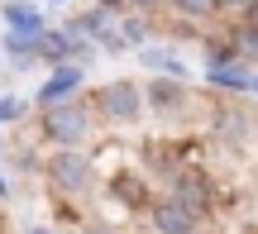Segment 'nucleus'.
<instances>
[{"mask_svg":"<svg viewBox=\"0 0 258 234\" xmlns=\"http://www.w3.org/2000/svg\"><path fill=\"white\" fill-rule=\"evenodd\" d=\"M91 134H96V115H91V105L77 101V96H67V101H57V105L43 110V139L53 143V148H82Z\"/></svg>","mask_w":258,"mask_h":234,"instance_id":"1","label":"nucleus"},{"mask_svg":"<svg viewBox=\"0 0 258 234\" xmlns=\"http://www.w3.org/2000/svg\"><path fill=\"white\" fill-rule=\"evenodd\" d=\"M5 53H10V62H15V67L38 62V53H43V34L29 38V34H10V29H5Z\"/></svg>","mask_w":258,"mask_h":234,"instance_id":"9","label":"nucleus"},{"mask_svg":"<svg viewBox=\"0 0 258 234\" xmlns=\"http://www.w3.org/2000/svg\"><path fill=\"white\" fill-rule=\"evenodd\" d=\"M239 15H244V24H253V29H258V0H249V5H244Z\"/></svg>","mask_w":258,"mask_h":234,"instance_id":"17","label":"nucleus"},{"mask_svg":"<svg viewBox=\"0 0 258 234\" xmlns=\"http://www.w3.org/2000/svg\"><path fill=\"white\" fill-rule=\"evenodd\" d=\"M249 0H220V10H244Z\"/></svg>","mask_w":258,"mask_h":234,"instance_id":"20","label":"nucleus"},{"mask_svg":"<svg viewBox=\"0 0 258 234\" xmlns=\"http://www.w3.org/2000/svg\"><path fill=\"white\" fill-rule=\"evenodd\" d=\"M172 196L182 201V206H191L196 215H206V210H211V182H206V172L182 168V172L172 177Z\"/></svg>","mask_w":258,"mask_h":234,"instance_id":"7","label":"nucleus"},{"mask_svg":"<svg viewBox=\"0 0 258 234\" xmlns=\"http://www.w3.org/2000/svg\"><path fill=\"white\" fill-rule=\"evenodd\" d=\"M139 62L158 67V72H163V76H182V82H186V67L177 62L172 53H163V48H139Z\"/></svg>","mask_w":258,"mask_h":234,"instance_id":"11","label":"nucleus"},{"mask_svg":"<svg viewBox=\"0 0 258 234\" xmlns=\"http://www.w3.org/2000/svg\"><path fill=\"white\" fill-rule=\"evenodd\" d=\"M148 215H153V229L158 234H196V225H201V215H196L191 206H182L172 191H167L163 201H153Z\"/></svg>","mask_w":258,"mask_h":234,"instance_id":"4","label":"nucleus"},{"mask_svg":"<svg viewBox=\"0 0 258 234\" xmlns=\"http://www.w3.org/2000/svg\"><path fill=\"white\" fill-rule=\"evenodd\" d=\"M249 91H258V76H253V86H249Z\"/></svg>","mask_w":258,"mask_h":234,"instance_id":"22","label":"nucleus"},{"mask_svg":"<svg viewBox=\"0 0 258 234\" xmlns=\"http://www.w3.org/2000/svg\"><path fill=\"white\" fill-rule=\"evenodd\" d=\"M29 234H53V229H43V225H34V229H29Z\"/></svg>","mask_w":258,"mask_h":234,"instance_id":"21","label":"nucleus"},{"mask_svg":"<svg viewBox=\"0 0 258 234\" xmlns=\"http://www.w3.org/2000/svg\"><path fill=\"white\" fill-rule=\"evenodd\" d=\"M144 105L148 110H158V115H182L186 110V86H182V76H158V82H148L144 86Z\"/></svg>","mask_w":258,"mask_h":234,"instance_id":"5","label":"nucleus"},{"mask_svg":"<svg viewBox=\"0 0 258 234\" xmlns=\"http://www.w3.org/2000/svg\"><path fill=\"white\" fill-rule=\"evenodd\" d=\"M72 91H82V67L77 62H57L53 72H48V82L38 86V105H57V101H67Z\"/></svg>","mask_w":258,"mask_h":234,"instance_id":"6","label":"nucleus"},{"mask_svg":"<svg viewBox=\"0 0 258 234\" xmlns=\"http://www.w3.org/2000/svg\"><path fill=\"white\" fill-rule=\"evenodd\" d=\"M101 10H110V15H124L129 5H124V0H101Z\"/></svg>","mask_w":258,"mask_h":234,"instance_id":"19","label":"nucleus"},{"mask_svg":"<svg viewBox=\"0 0 258 234\" xmlns=\"http://www.w3.org/2000/svg\"><path fill=\"white\" fill-rule=\"evenodd\" d=\"M182 15H191V19H211L215 10H220V0H172Z\"/></svg>","mask_w":258,"mask_h":234,"instance_id":"13","label":"nucleus"},{"mask_svg":"<svg viewBox=\"0 0 258 234\" xmlns=\"http://www.w3.org/2000/svg\"><path fill=\"white\" fill-rule=\"evenodd\" d=\"M48 182H53L62 196H82V191H91V158H86L82 148H53V158L43 163Z\"/></svg>","mask_w":258,"mask_h":234,"instance_id":"2","label":"nucleus"},{"mask_svg":"<svg viewBox=\"0 0 258 234\" xmlns=\"http://www.w3.org/2000/svg\"><path fill=\"white\" fill-rule=\"evenodd\" d=\"M206 82H215V86H225V91H249L253 86V76L244 72V67H206Z\"/></svg>","mask_w":258,"mask_h":234,"instance_id":"10","label":"nucleus"},{"mask_svg":"<svg viewBox=\"0 0 258 234\" xmlns=\"http://www.w3.org/2000/svg\"><path fill=\"white\" fill-rule=\"evenodd\" d=\"M19 115H24L19 101H0V120H19Z\"/></svg>","mask_w":258,"mask_h":234,"instance_id":"16","label":"nucleus"},{"mask_svg":"<svg viewBox=\"0 0 258 234\" xmlns=\"http://www.w3.org/2000/svg\"><path fill=\"white\" fill-rule=\"evenodd\" d=\"M96 110H101L110 124H134L139 115L148 110V105H144V86L129 82V76H120V82H105L101 91H96Z\"/></svg>","mask_w":258,"mask_h":234,"instance_id":"3","label":"nucleus"},{"mask_svg":"<svg viewBox=\"0 0 258 234\" xmlns=\"http://www.w3.org/2000/svg\"><path fill=\"white\" fill-rule=\"evenodd\" d=\"M115 196H120V201H129V206H144V187H139V182H129V177H120V182H115Z\"/></svg>","mask_w":258,"mask_h":234,"instance_id":"14","label":"nucleus"},{"mask_svg":"<svg viewBox=\"0 0 258 234\" xmlns=\"http://www.w3.org/2000/svg\"><path fill=\"white\" fill-rule=\"evenodd\" d=\"M124 5H129V10H158L163 0H124Z\"/></svg>","mask_w":258,"mask_h":234,"instance_id":"18","label":"nucleus"},{"mask_svg":"<svg viewBox=\"0 0 258 234\" xmlns=\"http://www.w3.org/2000/svg\"><path fill=\"white\" fill-rule=\"evenodd\" d=\"M120 34H124V43L144 48V24H139V19H129V10H124V19H120Z\"/></svg>","mask_w":258,"mask_h":234,"instance_id":"15","label":"nucleus"},{"mask_svg":"<svg viewBox=\"0 0 258 234\" xmlns=\"http://www.w3.org/2000/svg\"><path fill=\"white\" fill-rule=\"evenodd\" d=\"M220 134L230 143H239V139H249V134H253V120H249V115H239V110H225L220 115Z\"/></svg>","mask_w":258,"mask_h":234,"instance_id":"12","label":"nucleus"},{"mask_svg":"<svg viewBox=\"0 0 258 234\" xmlns=\"http://www.w3.org/2000/svg\"><path fill=\"white\" fill-rule=\"evenodd\" d=\"M48 5H62V0H48Z\"/></svg>","mask_w":258,"mask_h":234,"instance_id":"23","label":"nucleus"},{"mask_svg":"<svg viewBox=\"0 0 258 234\" xmlns=\"http://www.w3.org/2000/svg\"><path fill=\"white\" fill-rule=\"evenodd\" d=\"M5 29H10V34H29V38H38L48 24H43V15H38L29 0H10V5H5Z\"/></svg>","mask_w":258,"mask_h":234,"instance_id":"8","label":"nucleus"}]
</instances>
